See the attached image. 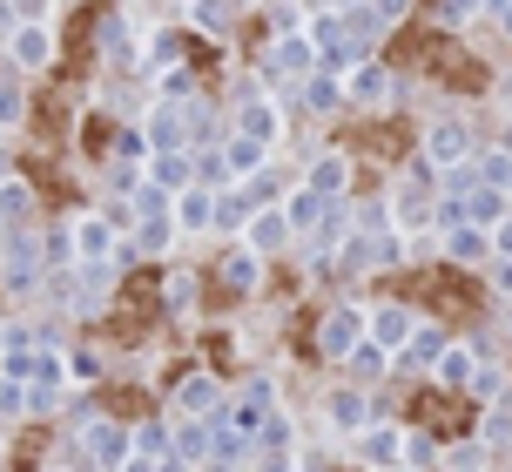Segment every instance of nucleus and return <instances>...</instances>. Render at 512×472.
<instances>
[{"mask_svg": "<svg viewBox=\"0 0 512 472\" xmlns=\"http://www.w3.org/2000/svg\"><path fill=\"white\" fill-rule=\"evenodd\" d=\"M371 338V311L364 304H337L331 317H324V331H317V344H324V358H344L351 344Z\"/></svg>", "mask_w": 512, "mask_h": 472, "instance_id": "f257e3e1", "label": "nucleus"}, {"mask_svg": "<svg viewBox=\"0 0 512 472\" xmlns=\"http://www.w3.org/2000/svg\"><path fill=\"white\" fill-rule=\"evenodd\" d=\"M68 243H75V263H108L115 250H122V236H115V223L95 210L75 216V230H68Z\"/></svg>", "mask_w": 512, "mask_h": 472, "instance_id": "f03ea898", "label": "nucleus"}, {"mask_svg": "<svg viewBox=\"0 0 512 472\" xmlns=\"http://www.w3.org/2000/svg\"><path fill=\"white\" fill-rule=\"evenodd\" d=\"M331 425L337 432H371V398H364V385H344V392H331Z\"/></svg>", "mask_w": 512, "mask_h": 472, "instance_id": "7ed1b4c3", "label": "nucleus"}, {"mask_svg": "<svg viewBox=\"0 0 512 472\" xmlns=\"http://www.w3.org/2000/svg\"><path fill=\"white\" fill-rule=\"evenodd\" d=\"M290 216L283 210H250V230H243V243H250V250H283V243H290Z\"/></svg>", "mask_w": 512, "mask_h": 472, "instance_id": "20e7f679", "label": "nucleus"}, {"mask_svg": "<svg viewBox=\"0 0 512 472\" xmlns=\"http://www.w3.org/2000/svg\"><path fill=\"white\" fill-rule=\"evenodd\" d=\"M438 351H445V331L438 324H418L405 344H398V365H411V371H432L438 365Z\"/></svg>", "mask_w": 512, "mask_h": 472, "instance_id": "39448f33", "label": "nucleus"}, {"mask_svg": "<svg viewBox=\"0 0 512 472\" xmlns=\"http://www.w3.org/2000/svg\"><path fill=\"white\" fill-rule=\"evenodd\" d=\"M344 365H351V385H378L384 365H391V351H384L378 338H364V344H351V351H344Z\"/></svg>", "mask_w": 512, "mask_h": 472, "instance_id": "423d86ee", "label": "nucleus"}, {"mask_svg": "<svg viewBox=\"0 0 512 472\" xmlns=\"http://www.w3.org/2000/svg\"><path fill=\"white\" fill-rule=\"evenodd\" d=\"M411 331H418V317H411L405 304H384V311H371V338H378L384 351H398Z\"/></svg>", "mask_w": 512, "mask_h": 472, "instance_id": "0eeeda50", "label": "nucleus"}, {"mask_svg": "<svg viewBox=\"0 0 512 472\" xmlns=\"http://www.w3.org/2000/svg\"><path fill=\"white\" fill-rule=\"evenodd\" d=\"M486 250H492L486 223H459V230H445V257H452V263H479Z\"/></svg>", "mask_w": 512, "mask_h": 472, "instance_id": "6e6552de", "label": "nucleus"}, {"mask_svg": "<svg viewBox=\"0 0 512 472\" xmlns=\"http://www.w3.org/2000/svg\"><path fill=\"white\" fill-rule=\"evenodd\" d=\"M425 156H432L438 169H465V162H472V135H465V129H432Z\"/></svg>", "mask_w": 512, "mask_h": 472, "instance_id": "1a4fd4ad", "label": "nucleus"}, {"mask_svg": "<svg viewBox=\"0 0 512 472\" xmlns=\"http://www.w3.org/2000/svg\"><path fill=\"white\" fill-rule=\"evenodd\" d=\"M472 351H465V344H445V351H438V365H432V378L438 385H445V392H465V385H472Z\"/></svg>", "mask_w": 512, "mask_h": 472, "instance_id": "9d476101", "label": "nucleus"}, {"mask_svg": "<svg viewBox=\"0 0 512 472\" xmlns=\"http://www.w3.org/2000/svg\"><path fill=\"white\" fill-rule=\"evenodd\" d=\"M263 162H270V142H256V135L236 129V142L223 149V169H230V176H256Z\"/></svg>", "mask_w": 512, "mask_h": 472, "instance_id": "9b49d317", "label": "nucleus"}, {"mask_svg": "<svg viewBox=\"0 0 512 472\" xmlns=\"http://www.w3.org/2000/svg\"><path fill=\"white\" fill-rule=\"evenodd\" d=\"M48 54H54V41H48V27H41V21L14 27V61H21V68H48Z\"/></svg>", "mask_w": 512, "mask_h": 472, "instance_id": "f8f14e48", "label": "nucleus"}, {"mask_svg": "<svg viewBox=\"0 0 512 472\" xmlns=\"http://www.w3.org/2000/svg\"><path fill=\"white\" fill-rule=\"evenodd\" d=\"M169 216H176V230H209L216 223V196L209 189H182V203Z\"/></svg>", "mask_w": 512, "mask_h": 472, "instance_id": "ddd939ff", "label": "nucleus"}, {"mask_svg": "<svg viewBox=\"0 0 512 472\" xmlns=\"http://www.w3.org/2000/svg\"><path fill=\"white\" fill-rule=\"evenodd\" d=\"M0 277H7V284H34V277H41V250H34V243H7V250H0Z\"/></svg>", "mask_w": 512, "mask_h": 472, "instance_id": "4468645a", "label": "nucleus"}, {"mask_svg": "<svg viewBox=\"0 0 512 472\" xmlns=\"http://www.w3.org/2000/svg\"><path fill=\"white\" fill-rule=\"evenodd\" d=\"M209 405H216V385H209V378H182V392H176V412H182V419H216Z\"/></svg>", "mask_w": 512, "mask_h": 472, "instance_id": "2eb2a0df", "label": "nucleus"}, {"mask_svg": "<svg viewBox=\"0 0 512 472\" xmlns=\"http://www.w3.org/2000/svg\"><path fill=\"white\" fill-rule=\"evenodd\" d=\"M223 277H230L236 290H256V277H263V250H250V243L230 250V257H223Z\"/></svg>", "mask_w": 512, "mask_h": 472, "instance_id": "dca6fc26", "label": "nucleus"}, {"mask_svg": "<svg viewBox=\"0 0 512 472\" xmlns=\"http://www.w3.org/2000/svg\"><path fill=\"white\" fill-rule=\"evenodd\" d=\"M243 135H256V142H277L283 135V115L270 102H243Z\"/></svg>", "mask_w": 512, "mask_h": 472, "instance_id": "f3484780", "label": "nucleus"}, {"mask_svg": "<svg viewBox=\"0 0 512 472\" xmlns=\"http://www.w3.org/2000/svg\"><path fill=\"white\" fill-rule=\"evenodd\" d=\"M344 183H351V162H344V156H317V169H310V189H317V196H337Z\"/></svg>", "mask_w": 512, "mask_h": 472, "instance_id": "a211bd4d", "label": "nucleus"}, {"mask_svg": "<svg viewBox=\"0 0 512 472\" xmlns=\"http://www.w3.org/2000/svg\"><path fill=\"white\" fill-rule=\"evenodd\" d=\"M364 446H371L378 466H391V459H405V432H398V425H371V432H364Z\"/></svg>", "mask_w": 512, "mask_h": 472, "instance_id": "6ab92c4d", "label": "nucleus"}, {"mask_svg": "<svg viewBox=\"0 0 512 472\" xmlns=\"http://www.w3.org/2000/svg\"><path fill=\"white\" fill-rule=\"evenodd\" d=\"M324 203H331V196H317V189H297V196L283 203V216H290V230H310V223L324 216Z\"/></svg>", "mask_w": 512, "mask_h": 472, "instance_id": "aec40b11", "label": "nucleus"}, {"mask_svg": "<svg viewBox=\"0 0 512 472\" xmlns=\"http://www.w3.org/2000/svg\"><path fill=\"white\" fill-rule=\"evenodd\" d=\"M344 88H351V102H384V95H391V75H384V68H358Z\"/></svg>", "mask_w": 512, "mask_h": 472, "instance_id": "412c9836", "label": "nucleus"}, {"mask_svg": "<svg viewBox=\"0 0 512 472\" xmlns=\"http://www.w3.org/2000/svg\"><path fill=\"white\" fill-rule=\"evenodd\" d=\"M61 378H68V385H95V378H102V351H68Z\"/></svg>", "mask_w": 512, "mask_h": 472, "instance_id": "4be33fe9", "label": "nucleus"}, {"mask_svg": "<svg viewBox=\"0 0 512 472\" xmlns=\"http://www.w3.org/2000/svg\"><path fill=\"white\" fill-rule=\"evenodd\" d=\"M21 210H34V189H27L21 176H7V183H0V216H21Z\"/></svg>", "mask_w": 512, "mask_h": 472, "instance_id": "5701e85b", "label": "nucleus"}, {"mask_svg": "<svg viewBox=\"0 0 512 472\" xmlns=\"http://www.w3.org/2000/svg\"><path fill=\"white\" fill-rule=\"evenodd\" d=\"M445 472H486V446L472 439V446H452L445 452Z\"/></svg>", "mask_w": 512, "mask_h": 472, "instance_id": "b1692460", "label": "nucleus"}, {"mask_svg": "<svg viewBox=\"0 0 512 472\" xmlns=\"http://www.w3.org/2000/svg\"><path fill=\"white\" fill-rule=\"evenodd\" d=\"M182 176H189V156H176V149H169V156L155 162V183H162V189H176Z\"/></svg>", "mask_w": 512, "mask_h": 472, "instance_id": "393cba45", "label": "nucleus"}, {"mask_svg": "<svg viewBox=\"0 0 512 472\" xmlns=\"http://www.w3.org/2000/svg\"><path fill=\"white\" fill-rule=\"evenodd\" d=\"M162 297H169V304H176V311H189V304H196V277H169V290H162Z\"/></svg>", "mask_w": 512, "mask_h": 472, "instance_id": "a878e982", "label": "nucleus"}, {"mask_svg": "<svg viewBox=\"0 0 512 472\" xmlns=\"http://www.w3.org/2000/svg\"><path fill=\"white\" fill-rule=\"evenodd\" d=\"M499 385H506V371H499V365H479V371H472V392H479V398H499Z\"/></svg>", "mask_w": 512, "mask_h": 472, "instance_id": "bb28decb", "label": "nucleus"}, {"mask_svg": "<svg viewBox=\"0 0 512 472\" xmlns=\"http://www.w3.org/2000/svg\"><path fill=\"white\" fill-rule=\"evenodd\" d=\"M405 452H411V459H418V466H432V459H438V446H432V439H425V432H405Z\"/></svg>", "mask_w": 512, "mask_h": 472, "instance_id": "cd10ccee", "label": "nucleus"}, {"mask_svg": "<svg viewBox=\"0 0 512 472\" xmlns=\"http://www.w3.org/2000/svg\"><path fill=\"white\" fill-rule=\"evenodd\" d=\"M277 61H283V68H310V41H283Z\"/></svg>", "mask_w": 512, "mask_h": 472, "instance_id": "c85d7f7f", "label": "nucleus"}, {"mask_svg": "<svg viewBox=\"0 0 512 472\" xmlns=\"http://www.w3.org/2000/svg\"><path fill=\"white\" fill-rule=\"evenodd\" d=\"M310 108H337V81H310Z\"/></svg>", "mask_w": 512, "mask_h": 472, "instance_id": "c756f323", "label": "nucleus"}, {"mask_svg": "<svg viewBox=\"0 0 512 472\" xmlns=\"http://www.w3.org/2000/svg\"><path fill=\"white\" fill-rule=\"evenodd\" d=\"M492 250H499V257H512V216H499V223H492Z\"/></svg>", "mask_w": 512, "mask_h": 472, "instance_id": "7c9ffc66", "label": "nucleus"}, {"mask_svg": "<svg viewBox=\"0 0 512 472\" xmlns=\"http://www.w3.org/2000/svg\"><path fill=\"white\" fill-rule=\"evenodd\" d=\"M499 297H512V257L499 263Z\"/></svg>", "mask_w": 512, "mask_h": 472, "instance_id": "2f4dec72", "label": "nucleus"}, {"mask_svg": "<svg viewBox=\"0 0 512 472\" xmlns=\"http://www.w3.org/2000/svg\"><path fill=\"white\" fill-rule=\"evenodd\" d=\"M378 7H384V14H405V7H411V0H378Z\"/></svg>", "mask_w": 512, "mask_h": 472, "instance_id": "473e14b6", "label": "nucleus"}, {"mask_svg": "<svg viewBox=\"0 0 512 472\" xmlns=\"http://www.w3.org/2000/svg\"><path fill=\"white\" fill-rule=\"evenodd\" d=\"M48 472H75V466H48Z\"/></svg>", "mask_w": 512, "mask_h": 472, "instance_id": "72a5a7b5", "label": "nucleus"}, {"mask_svg": "<svg viewBox=\"0 0 512 472\" xmlns=\"http://www.w3.org/2000/svg\"><path fill=\"white\" fill-rule=\"evenodd\" d=\"M0 452H7V432H0Z\"/></svg>", "mask_w": 512, "mask_h": 472, "instance_id": "f704fd0d", "label": "nucleus"}, {"mask_svg": "<svg viewBox=\"0 0 512 472\" xmlns=\"http://www.w3.org/2000/svg\"><path fill=\"white\" fill-rule=\"evenodd\" d=\"M378 472H398V466H378Z\"/></svg>", "mask_w": 512, "mask_h": 472, "instance_id": "c9c22d12", "label": "nucleus"}, {"mask_svg": "<svg viewBox=\"0 0 512 472\" xmlns=\"http://www.w3.org/2000/svg\"><path fill=\"white\" fill-rule=\"evenodd\" d=\"M0 129H7V122H0Z\"/></svg>", "mask_w": 512, "mask_h": 472, "instance_id": "e433bc0d", "label": "nucleus"}, {"mask_svg": "<svg viewBox=\"0 0 512 472\" xmlns=\"http://www.w3.org/2000/svg\"><path fill=\"white\" fill-rule=\"evenodd\" d=\"M0 250H7V243H0Z\"/></svg>", "mask_w": 512, "mask_h": 472, "instance_id": "4c0bfd02", "label": "nucleus"}, {"mask_svg": "<svg viewBox=\"0 0 512 472\" xmlns=\"http://www.w3.org/2000/svg\"><path fill=\"white\" fill-rule=\"evenodd\" d=\"M506 189H512V183H506Z\"/></svg>", "mask_w": 512, "mask_h": 472, "instance_id": "58836bf2", "label": "nucleus"}]
</instances>
